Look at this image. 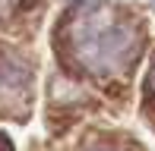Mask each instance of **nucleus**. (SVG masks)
<instances>
[{
	"mask_svg": "<svg viewBox=\"0 0 155 151\" xmlns=\"http://www.w3.org/2000/svg\"><path fill=\"white\" fill-rule=\"evenodd\" d=\"M149 88L155 91V63H152V72H149Z\"/></svg>",
	"mask_w": 155,
	"mask_h": 151,
	"instance_id": "4",
	"label": "nucleus"
},
{
	"mask_svg": "<svg viewBox=\"0 0 155 151\" xmlns=\"http://www.w3.org/2000/svg\"><path fill=\"white\" fill-rule=\"evenodd\" d=\"M95 151H104V148H95Z\"/></svg>",
	"mask_w": 155,
	"mask_h": 151,
	"instance_id": "5",
	"label": "nucleus"
},
{
	"mask_svg": "<svg viewBox=\"0 0 155 151\" xmlns=\"http://www.w3.org/2000/svg\"><path fill=\"white\" fill-rule=\"evenodd\" d=\"M0 151H13V142H10V139H6V135H3V132H0Z\"/></svg>",
	"mask_w": 155,
	"mask_h": 151,
	"instance_id": "3",
	"label": "nucleus"
},
{
	"mask_svg": "<svg viewBox=\"0 0 155 151\" xmlns=\"http://www.w3.org/2000/svg\"><path fill=\"white\" fill-rule=\"evenodd\" d=\"M29 85V66L13 54H0V98H19Z\"/></svg>",
	"mask_w": 155,
	"mask_h": 151,
	"instance_id": "2",
	"label": "nucleus"
},
{
	"mask_svg": "<svg viewBox=\"0 0 155 151\" xmlns=\"http://www.w3.org/2000/svg\"><path fill=\"white\" fill-rule=\"evenodd\" d=\"M67 57L89 76H124L139 57V25L111 0H79L60 29Z\"/></svg>",
	"mask_w": 155,
	"mask_h": 151,
	"instance_id": "1",
	"label": "nucleus"
}]
</instances>
